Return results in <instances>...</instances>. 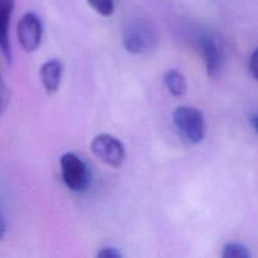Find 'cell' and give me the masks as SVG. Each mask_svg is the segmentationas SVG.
<instances>
[{
  "instance_id": "6da1fadb",
  "label": "cell",
  "mask_w": 258,
  "mask_h": 258,
  "mask_svg": "<svg viewBox=\"0 0 258 258\" xmlns=\"http://www.w3.org/2000/svg\"><path fill=\"white\" fill-rule=\"evenodd\" d=\"M122 43L127 52L133 54H144L155 48L158 33L148 20L133 19L123 27Z\"/></svg>"
},
{
  "instance_id": "7a4b0ae2",
  "label": "cell",
  "mask_w": 258,
  "mask_h": 258,
  "mask_svg": "<svg viewBox=\"0 0 258 258\" xmlns=\"http://www.w3.org/2000/svg\"><path fill=\"white\" fill-rule=\"evenodd\" d=\"M173 122L180 135L190 144H201L206 138V120L198 108L180 106L174 111Z\"/></svg>"
},
{
  "instance_id": "3957f363",
  "label": "cell",
  "mask_w": 258,
  "mask_h": 258,
  "mask_svg": "<svg viewBox=\"0 0 258 258\" xmlns=\"http://www.w3.org/2000/svg\"><path fill=\"white\" fill-rule=\"evenodd\" d=\"M59 164L62 180L70 190L81 193L90 186L91 171L80 156L73 153H64L60 156Z\"/></svg>"
},
{
  "instance_id": "277c9868",
  "label": "cell",
  "mask_w": 258,
  "mask_h": 258,
  "mask_svg": "<svg viewBox=\"0 0 258 258\" xmlns=\"http://www.w3.org/2000/svg\"><path fill=\"white\" fill-rule=\"evenodd\" d=\"M93 155L106 165L120 168L125 163L126 151L123 144L110 134H100L91 141Z\"/></svg>"
},
{
  "instance_id": "5b68a950",
  "label": "cell",
  "mask_w": 258,
  "mask_h": 258,
  "mask_svg": "<svg viewBox=\"0 0 258 258\" xmlns=\"http://www.w3.org/2000/svg\"><path fill=\"white\" fill-rule=\"evenodd\" d=\"M206 70L211 77H218L226 66V49L221 38L216 34H204L201 39Z\"/></svg>"
},
{
  "instance_id": "8992f818",
  "label": "cell",
  "mask_w": 258,
  "mask_h": 258,
  "mask_svg": "<svg viewBox=\"0 0 258 258\" xmlns=\"http://www.w3.org/2000/svg\"><path fill=\"white\" fill-rule=\"evenodd\" d=\"M17 34L18 40L25 52L37 49L43 35V25L39 17L35 13H25L18 23Z\"/></svg>"
},
{
  "instance_id": "52a82bcc",
  "label": "cell",
  "mask_w": 258,
  "mask_h": 258,
  "mask_svg": "<svg viewBox=\"0 0 258 258\" xmlns=\"http://www.w3.org/2000/svg\"><path fill=\"white\" fill-rule=\"evenodd\" d=\"M15 0H0V52L8 62L12 60L9 27Z\"/></svg>"
},
{
  "instance_id": "ba28073f",
  "label": "cell",
  "mask_w": 258,
  "mask_h": 258,
  "mask_svg": "<svg viewBox=\"0 0 258 258\" xmlns=\"http://www.w3.org/2000/svg\"><path fill=\"white\" fill-rule=\"evenodd\" d=\"M62 73L63 64L57 58H52V59L43 63L39 70V77L45 92L49 93V95L57 92L60 81H62Z\"/></svg>"
},
{
  "instance_id": "9c48e42d",
  "label": "cell",
  "mask_w": 258,
  "mask_h": 258,
  "mask_svg": "<svg viewBox=\"0 0 258 258\" xmlns=\"http://www.w3.org/2000/svg\"><path fill=\"white\" fill-rule=\"evenodd\" d=\"M164 83L169 92L175 97H181L186 92V81L185 77L179 71L170 70L164 75Z\"/></svg>"
},
{
  "instance_id": "30bf717a",
  "label": "cell",
  "mask_w": 258,
  "mask_h": 258,
  "mask_svg": "<svg viewBox=\"0 0 258 258\" xmlns=\"http://www.w3.org/2000/svg\"><path fill=\"white\" fill-rule=\"evenodd\" d=\"M223 258H251V252L244 244L238 242H229L224 244L222 251Z\"/></svg>"
},
{
  "instance_id": "8fae6325",
  "label": "cell",
  "mask_w": 258,
  "mask_h": 258,
  "mask_svg": "<svg viewBox=\"0 0 258 258\" xmlns=\"http://www.w3.org/2000/svg\"><path fill=\"white\" fill-rule=\"evenodd\" d=\"M88 4L102 17H110V15L113 14V10H115L113 0H88Z\"/></svg>"
},
{
  "instance_id": "7c38bea8",
  "label": "cell",
  "mask_w": 258,
  "mask_h": 258,
  "mask_svg": "<svg viewBox=\"0 0 258 258\" xmlns=\"http://www.w3.org/2000/svg\"><path fill=\"white\" fill-rule=\"evenodd\" d=\"M10 102V91L0 75V116L5 112Z\"/></svg>"
},
{
  "instance_id": "4fadbf2b",
  "label": "cell",
  "mask_w": 258,
  "mask_h": 258,
  "mask_svg": "<svg viewBox=\"0 0 258 258\" xmlns=\"http://www.w3.org/2000/svg\"><path fill=\"white\" fill-rule=\"evenodd\" d=\"M98 258H122V253L120 249L115 248V247H103L96 254Z\"/></svg>"
},
{
  "instance_id": "5bb4252c",
  "label": "cell",
  "mask_w": 258,
  "mask_h": 258,
  "mask_svg": "<svg viewBox=\"0 0 258 258\" xmlns=\"http://www.w3.org/2000/svg\"><path fill=\"white\" fill-rule=\"evenodd\" d=\"M258 50L254 49L252 52V54L249 55V59H248V68H249V72H251L252 77L254 80L258 78Z\"/></svg>"
},
{
  "instance_id": "9a60e30c",
  "label": "cell",
  "mask_w": 258,
  "mask_h": 258,
  "mask_svg": "<svg viewBox=\"0 0 258 258\" xmlns=\"http://www.w3.org/2000/svg\"><path fill=\"white\" fill-rule=\"evenodd\" d=\"M5 233H7V222H5V218L4 216H3V213L0 212V241L4 238Z\"/></svg>"
},
{
  "instance_id": "2e32d148",
  "label": "cell",
  "mask_w": 258,
  "mask_h": 258,
  "mask_svg": "<svg viewBox=\"0 0 258 258\" xmlns=\"http://www.w3.org/2000/svg\"><path fill=\"white\" fill-rule=\"evenodd\" d=\"M257 121H258V115L256 112L252 113V115H249L248 122L252 125V128L254 130V133H257V130H258V122H257Z\"/></svg>"
}]
</instances>
